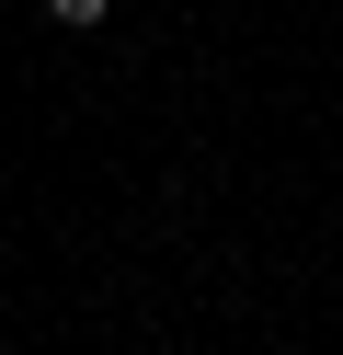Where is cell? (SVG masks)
Here are the masks:
<instances>
[{
  "label": "cell",
  "mask_w": 343,
  "mask_h": 355,
  "mask_svg": "<svg viewBox=\"0 0 343 355\" xmlns=\"http://www.w3.org/2000/svg\"><path fill=\"white\" fill-rule=\"evenodd\" d=\"M103 12H114V0H46V24H69V35H91Z\"/></svg>",
  "instance_id": "obj_1"
}]
</instances>
